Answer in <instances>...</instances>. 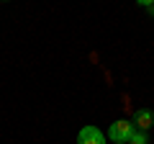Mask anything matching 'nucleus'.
I'll return each mask as SVG.
<instances>
[{
  "label": "nucleus",
  "mask_w": 154,
  "mask_h": 144,
  "mask_svg": "<svg viewBox=\"0 0 154 144\" xmlns=\"http://www.w3.org/2000/svg\"><path fill=\"white\" fill-rule=\"evenodd\" d=\"M131 134H134V124L126 121V118L113 121V124H110V129H108V139L113 144H126L128 139H131Z\"/></svg>",
  "instance_id": "nucleus-1"
},
{
  "label": "nucleus",
  "mask_w": 154,
  "mask_h": 144,
  "mask_svg": "<svg viewBox=\"0 0 154 144\" xmlns=\"http://www.w3.org/2000/svg\"><path fill=\"white\" fill-rule=\"evenodd\" d=\"M77 144H105V134L98 126L88 124V126H82L80 134H77Z\"/></svg>",
  "instance_id": "nucleus-2"
},
{
  "label": "nucleus",
  "mask_w": 154,
  "mask_h": 144,
  "mask_svg": "<svg viewBox=\"0 0 154 144\" xmlns=\"http://www.w3.org/2000/svg\"><path fill=\"white\" fill-rule=\"evenodd\" d=\"M134 129H139V131H149V129L154 126V113L149 111V108H139L136 113H134Z\"/></svg>",
  "instance_id": "nucleus-3"
},
{
  "label": "nucleus",
  "mask_w": 154,
  "mask_h": 144,
  "mask_svg": "<svg viewBox=\"0 0 154 144\" xmlns=\"http://www.w3.org/2000/svg\"><path fill=\"white\" fill-rule=\"evenodd\" d=\"M128 144H149L146 131H139V129H134V134H131V139H128Z\"/></svg>",
  "instance_id": "nucleus-4"
},
{
  "label": "nucleus",
  "mask_w": 154,
  "mask_h": 144,
  "mask_svg": "<svg viewBox=\"0 0 154 144\" xmlns=\"http://www.w3.org/2000/svg\"><path fill=\"white\" fill-rule=\"evenodd\" d=\"M136 3H139V5H144V8H152L154 5V0H136Z\"/></svg>",
  "instance_id": "nucleus-5"
},
{
  "label": "nucleus",
  "mask_w": 154,
  "mask_h": 144,
  "mask_svg": "<svg viewBox=\"0 0 154 144\" xmlns=\"http://www.w3.org/2000/svg\"><path fill=\"white\" fill-rule=\"evenodd\" d=\"M146 11H149V16H154V5H152V8H146Z\"/></svg>",
  "instance_id": "nucleus-6"
}]
</instances>
